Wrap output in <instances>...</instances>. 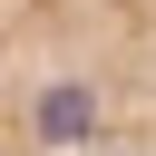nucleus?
I'll use <instances>...</instances> for the list:
<instances>
[{
	"mask_svg": "<svg viewBox=\"0 0 156 156\" xmlns=\"http://www.w3.org/2000/svg\"><path fill=\"white\" fill-rule=\"evenodd\" d=\"M0 156H156V0H0Z\"/></svg>",
	"mask_w": 156,
	"mask_h": 156,
	"instance_id": "nucleus-1",
	"label": "nucleus"
}]
</instances>
